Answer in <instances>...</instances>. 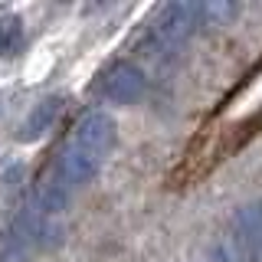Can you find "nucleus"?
I'll list each match as a JSON object with an SVG mask.
<instances>
[{
	"label": "nucleus",
	"instance_id": "nucleus-1",
	"mask_svg": "<svg viewBox=\"0 0 262 262\" xmlns=\"http://www.w3.org/2000/svg\"><path fill=\"white\" fill-rule=\"evenodd\" d=\"M196 27H200V4L174 0V4H164L147 23V43L154 49H177L193 36Z\"/></svg>",
	"mask_w": 262,
	"mask_h": 262
},
{
	"label": "nucleus",
	"instance_id": "nucleus-2",
	"mask_svg": "<svg viewBox=\"0 0 262 262\" xmlns=\"http://www.w3.org/2000/svg\"><path fill=\"white\" fill-rule=\"evenodd\" d=\"M147 92V76L141 66L135 62H115L105 69L102 82H98V95L105 102H115V105H135L141 102Z\"/></svg>",
	"mask_w": 262,
	"mask_h": 262
},
{
	"label": "nucleus",
	"instance_id": "nucleus-3",
	"mask_svg": "<svg viewBox=\"0 0 262 262\" xmlns=\"http://www.w3.org/2000/svg\"><path fill=\"white\" fill-rule=\"evenodd\" d=\"M69 141L79 144L82 151H89V154H95V158L105 161L112 154L115 141H118V125H115V118L108 112H85L76 121Z\"/></svg>",
	"mask_w": 262,
	"mask_h": 262
},
{
	"label": "nucleus",
	"instance_id": "nucleus-4",
	"mask_svg": "<svg viewBox=\"0 0 262 262\" xmlns=\"http://www.w3.org/2000/svg\"><path fill=\"white\" fill-rule=\"evenodd\" d=\"M236 249L246 262H262V203H249L236 213Z\"/></svg>",
	"mask_w": 262,
	"mask_h": 262
},
{
	"label": "nucleus",
	"instance_id": "nucleus-5",
	"mask_svg": "<svg viewBox=\"0 0 262 262\" xmlns=\"http://www.w3.org/2000/svg\"><path fill=\"white\" fill-rule=\"evenodd\" d=\"M59 115H62V95H46V98H39V102L30 108V115L23 118L20 135H16V138H20L23 144L39 141L46 131H53V125H56V118H59Z\"/></svg>",
	"mask_w": 262,
	"mask_h": 262
},
{
	"label": "nucleus",
	"instance_id": "nucleus-6",
	"mask_svg": "<svg viewBox=\"0 0 262 262\" xmlns=\"http://www.w3.org/2000/svg\"><path fill=\"white\" fill-rule=\"evenodd\" d=\"M23 46V20L16 13H0V56H16Z\"/></svg>",
	"mask_w": 262,
	"mask_h": 262
},
{
	"label": "nucleus",
	"instance_id": "nucleus-7",
	"mask_svg": "<svg viewBox=\"0 0 262 262\" xmlns=\"http://www.w3.org/2000/svg\"><path fill=\"white\" fill-rule=\"evenodd\" d=\"M27 249L30 246L23 243L13 229L0 233V262H27Z\"/></svg>",
	"mask_w": 262,
	"mask_h": 262
},
{
	"label": "nucleus",
	"instance_id": "nucleus-8",
	"mask_svg": "<svg viewBox=\"0 0 262 262\" xmlns=\"http://www.w3.org/2000/svg\"><path fill=\"white\" fill-rule=\"evenodd\" d=\"M236 13H239V4H200V27L203 23H210V27L226 23V20H233Z\"/></svg>",
	"mask_w": 262,
	"mask_h": 262
},
{
	"label": "nucleus",
	"instance_id": "nucleus-9",
	"mask_svg": "<svg viewBox=\"0 0 262 262\" xmlns=\"http://www.w3.org/2000/svg\"><path fill=\"white\" fill-rule=\"evenodd\" d=\"M207 262H246V259L239 256V249H233V246H216Z\"/></svg>",
	"mask_w": 262,
	"mask_h": 262
}]
</instances>
